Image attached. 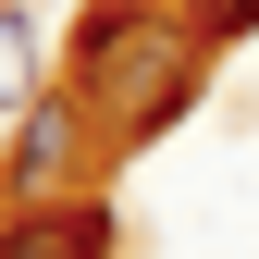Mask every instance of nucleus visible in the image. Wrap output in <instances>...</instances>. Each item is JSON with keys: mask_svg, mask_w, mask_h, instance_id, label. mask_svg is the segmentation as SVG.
Here are the masks:
<instances>
[{"mask_svg": "<svg viewBox=\"0 0 259 259\" xmlns=\"http://www.w3.org/2000/svg\"><path fill=\"white\" fill-rule=\"evenodd\" d=\"M25 99H37V25L0 13V111H25Z\"/></svg>", "mask_w": 259, "mask_h": 259, "instance_id": "nucleus-3", "label": "nucleus"}, {"mask_svg": "<svg viewBox=\"0 0 259 259\" xmlns=\"http://www.w3.org/2000/svg\"><path fill=\"white\" fill-rule=\"evenodd\" d=\"M259 25V0H210V37H247Z\"/></svg>", "mask_w": 259, "mask_h": 259, "instance_id": "nucleus-4", "label": "nucleus"}, {"mask_svg": "<svg viewBox=\"0 0 259 259\" xmlns=\"http://www.w3.org/2000/svg\"><path fill=\"white\" fill-rule=\"evenodd\" d=\"M0 259H111V222L99 210H25L0 235Z\"/></svg>", "mask_w": 259, "mask_h": 259, "instance_id": "nucleus-2", "label": "nucleus"}, {"mask_svg": "<svg viewBox=\"0 0 259 259\" xmlns=\"http://www.w3.org/2000/svg\"><path fill=\"white\" fill-rule=\"evenodd\" d=\"M74 136H87V123H74V99L25 111V136H13V185H37V198H50V185H74Z\"/></svg>", "mask_w": 259, "mask_h": 259, "instance_id": "nucleus-1", "label": "nucleus"}]
</instances>
